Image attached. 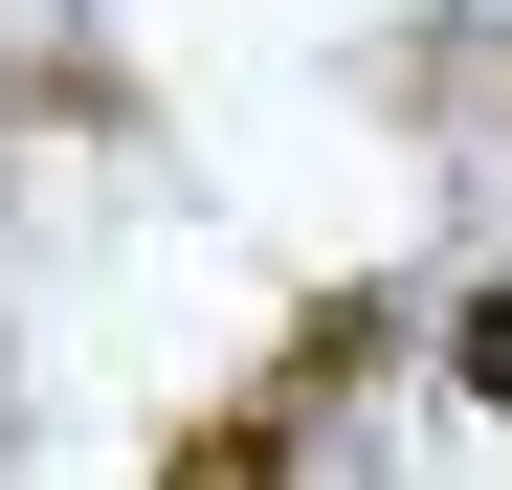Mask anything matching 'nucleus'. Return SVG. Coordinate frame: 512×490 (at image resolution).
Instances as JSON below:
<instances>
[{
    "instance_id": "obj_1",
    "label": "nucleus",
    "mask_w": 512,
    "mask_h": 490,
    "mask_svg": "<svg viewBox=\"0 0 512 490\" xmlns=\"http://www.w3.org/2000/svg\"><path fill=\"white\" fill-rule=\"evenodd\" d=\"M156 490H290V401H223V424L156 446Z\"/></svg>"
},
{
    "instance_id": "obj_2",
    "label": "nucleus",
    "mask_w": 512,
    "mask_h": 490,
    "mask_svg": "<svg viewBox=\"0 0 512 490\" xmlns=\"http://www.w3.org/2000/svg\"><path fill=\"white\" fill-rule=\"evenodd\" d=\"M446 379H468L490 424H512V290H468V312H446Z\"/></svg>"
}]
</instances>
